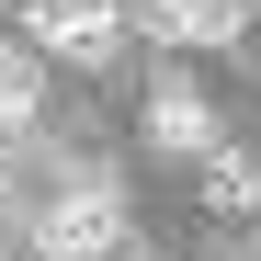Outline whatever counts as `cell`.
Listing matches in <instances>:
<instances>
[{
	"instance_id": "cell-4",
	"label": "cell",
	"mask_w": 261,
	"mask_h": 261,
	"mask_svg": "<svg viewBox=\"0 0 261 261\" xmlns=\"http://www.w3.org/2000/svg\"><path fill=\"white\" fill-rule=\"evenodd\" d=\"M148 148H170V159H216L227 137H216V114H204V91H182V80H170V91L148 102Z\"/></svg>"
},
{
	"instance_id": "cell-6",
	"label": "cell",
	"mask_w": 261,
	"mask_h": 261,
	"mask_svg": "<svg viewBox=\"0 0 261 261\" xmlns=\"http://www.w3.org/2000/svg\"><path fill=\"white\" fill-rule=\"evenodd\" d=\"M193 170H204V216H261V159L250 148H216Z\"/></svg>"
},
{
	"instance_id": "cell-5",
	"label": "cell",
	"mask_w": 261,
	"mask_h": 261,
	"mask_svg": "<svg viewBox=\"0 0 261 261\" xmlns=\"http://www.w3.org/2000/svg\"><path fill=\"white\" fill-rule=\"evenodd\" d=\"M34 114H46V46H12L0 34V137H23Z\"/></svg>"
},
{
	"instance_id": "cell-1",
	"label": "cell",
	"mask_w": 261,
	"mask_h": 261,
	"mask_svg": "<svg viewBox=\"0 0 261 261\" xmlns=\"http://www.w3.org/2000/svg\"><path fill=\"white\" fill-rule=\"evenodd\" d=\"M34 261H125V193L102 170H80V182L34 216Z\"/></svg>"
},
{
	"instance_id": "cell-2",
	"label": "cell",
	"mask_w": 261,
	"mask_h": 261,
	"mask_svg": "<svg viewBox=\"0 0 261 261\" xmlns=\"http://www.w3.org/2000/svg\"><path fill=\"white\" fill-rule=\"evenodd\" d=\"M125 34V0H23V46H46L68 68H102Z\"/></svg>"
},
{
	"instance_id": "cell-3",
	"label": "cell",
	"mask_w": 261,
	"mask_h": 261,
	"mask_svg": "<svg viewBox=\"0 0 261 261\" xmlns=\"http://www.w3.org/2000/svg\"><path fill=\"white\" fill-rule=\"evenodd\" d=\"M137 12V34H159V46H239L250 34V0H125Z\"/></svg>"
}]
</instances>
